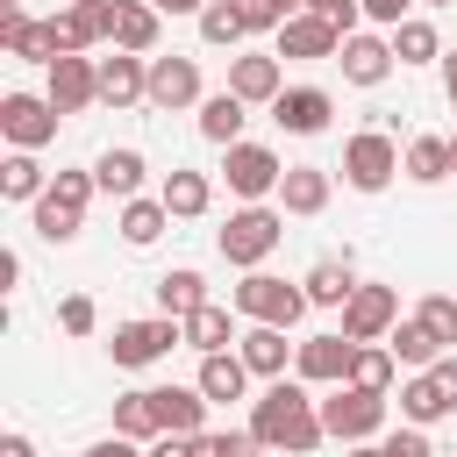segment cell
Here are the masks:
<instances>
[{"instance_id": "cell-1", "label": "cell", "mask_w": 457, "mask_h": 457, "mask_svg": "<svg viewBox=\"0 0 457 457\" xmlns=\"http://www.w3.org/2000/svg\"><path fill=\"white\" fill-rule=\"evenodd\" d=\"M250 436H257L264 450H293V457L321 450L328 428H321V400L307 393V378H271V386L250 400Z\"/></svg>"}, {"instance_id": "cell-2", "label": "cell", "mask_w": 457, "mask_h": 457, "mask_svg": "<svg viewBox=\"0 0 457 457\" xmlns=\"http://www.w3.org/2000/svg\"><path fill=\"white\" fill-rule=\"evenodd\" d=\"M278 236H286V207H236L221 228H214V250L236 264V271H264V257L278 250Z\"/></svg>"}, {"instance_id": "cell-3", "label": "cell", "mask_w": 457, "mask_h": 457, "mask_svg": "<svg viewBox=\"0 0 457 457\" xmlns=\"http://www.w3.org/2000/svg\"><path fill=\"white\" fill-rule=\"evenodd\" d=\"M228 307H236L243 321H264V328H300L307 286H300V278H278V271H243V286L228 293Z\"/></svg>"}, {"instance_id": "cell-4", "label": "cell", "mask_w": 457, "mask_h": 457, "mask_svg": "<svg viewBox=\"0 0 457 457\" xmlns=\"http://www.w3.org/2000/svg\"><path fill=\"white\" fill-rule=\"evenodd\" d=\"M93 193H100V179H93V171H57V179H50V193L36 200V236H43V243H79Z\"/></svg>"}, {"instance_id": "cell-5", "label": "cell", "mask_w": 457, "mask_h": 457, "mask_svg": "<svg viewBox=\"0 0 457 457\" xmlns=\"http://www.w3.org/2000/svg\"><path fill=\"white\" fill-rule=\"evenodd\" d=\"M386 393H364V386H328L321 393V428H328V443H378V428H386Z\"/></svg>"}, {"instance_id": "cell-6", "label": "cell", "mask_w": 457, "mask_h": 457, "mask_svg": "<svg viewBox=\"0 0 457 457\" xmlns=\"http://www.w3.org/2000/svg\"><path fill=\"white\" fill-rule=\"evenodd\" d=\"M393 179H400V143L386 129H357L343 143V186L350 193H386Z\"/></svg>"}, {"instance_id": "cell-7", "label": "cell", "mask_w": 457, "mask_h": 457, "mask_svg": "<svg viewBox=\"0 0 457 457\" xmlns=\"http://www.w3.org/2000/svg\"><path fill=\"white\" fill-rule=\"evenodd\" d=\"M221 179H228V193L243 200V207H257L264 193H278V179H286V164H278V150L271 143H236V150H221Z\"/></svg>"}, {"instance_id": "cell-8", "label": "cell", "mask_w": 457, "mask_h": 457, "mask_svg": "<svg viewBox=\"0 0 457 457\" xmlns=\"http://www.w3.org/2000/svg\"><path fill=\"white\" fill-rule=\"evenodd\" d=\"M179 343H186V328H179L171 314H150V321H114V343H107V357H114L121 371H143V364L171 357Z\"/></svg>"}, {"instance_id": "cell-9", "label": "cell", "mask_w": 457, "mask_h": 457, "mask_svg": "<svg viewBox=\"0 0 457 457\" xmlns=\"http://www.w3.org/2000/svg\"><path fill=\"white\" fill-rule=\"evenodd\" d=\"M57 107H50V93H7L0 100V136H7V150H43V143H57Z\"/></svg>"}, {"instance_id": "cell-10", "label": "cell", "mask_w": 457, "mask_h": 457, "mask_svg": "<svg viewBox=\"0 0 457 457\" xmlns=\"http://www.w3.org/2000/svg\"><path fill=\"white\" fill-rule=\"evenodd\" d=\"M393 328H400V293L357 278V293L343 300V336H350V343H386Z\"/></svg>"}, {"instance_id": "cell-11", "label": "cell", "mask_w": 457, "mask_h": 457, "mask_svg": "<svg viewBox=\"0 0 457 457\" xmlns=\"http://www.w3.org/2000/svg\"><path fill=\"white\" fill-rule=\"evenodd\" d=\"M350 364H357V343L343 328L336 336H307L293 350V378H307V386H350Z\"/></svg>"}, {"instance_id": "cell-12", "label": "cell", "mask_w": 457, "mask_h": 457, "mask_svg": "<svg viewBox=\"0 0 457 457\" xmlns=\"http://www.w3.org/2000/svg\"><path fill=\"white\" fill-rule=\"evenodd\" d=\"M271 50L293 57V64H336V57H343V29H328L321 14H293V21L271 36Z\"/></svg>"}, {"instance_id": "cell-13", "label": "cell", "mask_w": 457, "mask_h": 457, "mask_svg": "<svg viewBox=\"0 0 457 457\" xmlns=\"http://www.w3.org/2000/svg\"><path fill=\"white\" fill-rule=\"evenodd\" d=\"M228 93H236L243 107H271V100L286 93L278 50H243V57H228Z\"/></svg>"}, {"instance_id": "cell-14", "label": "cell", "mask_w": 457, "mask_h": 457, "mask_svg": "<svg viewBox=\"0 0 457 457\" xmlns=\"http://www.w3.org/2000/svg\"><path fill=\"white\" fill-rule=\"evenodd\" d=\"M207 93H200V57H150V107H164V114H186V107H200Z\"/></svg>"}, {"instance_id": "cell-15", "label": "cell", "mask_w": 457, "mask_h": 457, "mask_svg": "<svg viewBox=\"0 0 457 457\" xmlns=\"http://www.w3.org/2000/svg\"><path fill=\"white\" fill-rule=\"evenodd\" d=\"M271 121H278L286 136H321V129L336 121V93H328V86H286V93L271 100Z\"/></svg>"}, {"instance_id": "cell-16", "label": "cell", "mask_w": 457, "mask_h": 457, "mask_svg": "<svg viewBox=\"0 0 457 457\" xmlns=\"http://www.w3.org/2000/svg\"><path fill=\"white\" fill-rule=\"evenodd\" d=\"M50 21H57V50H64V57H86L93 43H107V36H114V0H93V7H57Z\"/></svg>"}, {"instance_id": "cell-17", "label": "cell", "mask_w": 457, "mask_h": 457, "mask_svg": "<svg viewBox=\"0 0 457 457\" xmlns=\"http://www.w3.org/2000/svg\"><path fill=\"white\" fill-rule=\"evenodd\" d=\"M336 64H343V79H350V86H386L400 57H393V36L357 29V36H343V57H336Z\"/></svg>"}, {"instance_id": "cell-18", "label": "cell", "mask_w": 457, "mask_h": 457, "mask_svg": "<svg viewBox=\"0 0 457 457\" xmlns=\"http://www.w3.org/2000/svg\"><path fill=\"white\" fill-rule=\"evenodd\" d=\"M43 93H50V107H57V114H86V107L100 100V64H93V57H57Z\"/></svg>"}, {"instance_id": "cell-19", "label": "cell", "mask_w": 457, "mask_h": 457, "mask_svg": "<svg viewBox=\"0 0 457 457\" xmlns=\"http://www.w3.org/2000/svg\"><path fill=\"white\" fill-rule=\"evenodd\" d=\"M328 200H336V171H328V164H286V179H278V207H286V214L314 221Z\"/></svg>"}, {"instance_id": "cell-20", "label": "cell", "mask_w": 457, "mask_h": 457, "mask_svg": "<svg viewBox=\"0 0 457 457\" xmlns=\"http://www.w3.org/2000/svg\"><path fill=\"white\" fill-rule=\"evenodd\" d=\"M0 43H7V57H21V64H57L64 50H57V21H36V14H0Z\"/></svg>"}, {"instance_id": "cell-21", "label": "cell", "mask_w": 457, "mask_h": 457, "mask_svg": "<svg viewBox=\"0 0 457 457\" xmlns=\"http://www.w3.org/2000/svg\"><path fill=\"white\" fill-rule=\"evenodd\" d=\"M136 100H150V57L129 50L100 57V107H136Z\"/></svg>"}, {"instance_id": "cell-22", "label": "cell", "mask_w": 457, "mask_h": 457, "mask_svg": "<svg viewBox=\"0 0 457 457\" xmlns=\"http://www.w3.org/2000/svg\"><path fill=\"white\" fill-rule=\"evenodd\" d=\"M93 179H100V193H114V200H143L150 157H143L136 143H114V150H100V157H93Z\"/></svg>"}, {"instance_id": "cell-23", "label": "cell", "mask_w": 457, "mask_h": 457, "mask_svg": "<svg viewBox=\"0 0 457 457\" xmlns=\"http://www.w3.org/2000/svg\"><path fill=\"white\" fill-rule=\"evenodd\" d=\"M293 350H300V343H286V328H264V321H250L243 343H236V357L250 364V378H286Z\"/></svg>"}, {"instance_id": "cell-24", "label": "cell", "mask_w": 457, "mask_h": 457, "mask_svg": "<svg viewBox=\"0 0 457 457\" xmlns=\"http://www.w3.org/2000/svg\"><path fill=\"white\" fill-rule=\"evenodd\" d=\"M157 200L171 207V221H200V214L214 207V179H207V171L171 164V171H164V186H157Z\"/></svg>"}, {"instance_id": "cell-25", "label": "cell", "mask_w": 457, "mask_h": 457, "mask_svg": "<svg viewBox=\"0 0 457 457\" xmlns=\"http://www.w3.org/2000/svg\"><path fill=\"white\" fill-rule=\"evenodd\" d=\"M443 414H457V407H450V393L436 386V371H407V378H400V421H407V428H436Z\"/></svg>"}, {"instance_id": "cell-26", "label": "cell", "mask_w": 457, "mask_h": 457, "mask_svg": "<svg viewBox=\"0 0 457 457\" xmlns=\"http://www.w3.org/2000/svg\"><path fill=\"white\" fill-rule=\"evenodd\" d=\"M157 393V421H164V436H207L200 421H207V393L200 386H150Z\"/></svg>"}, {"instance_id": "cell-27", "label": "cell", "mask_w": 457, "mask_h": 457, "mask_svg": "<svg viewBox=\"0 0 457 457\" xmlns=\"http://www.w3.org/2000/svg\"><path fill=\"white\" fill-rule=\"evenodd\" d=\"M157 29H164V14L150 7V0H114V50H129V57H150L157 50Z\"/></svg>"}, {"instance_id": "cell-28", "label": "cell", "mask_w": 457, "mask_h": 457, "mask_svg": "<svg viewBox=\"0 0 457 457\" xmlns=\"http://www.w3.org/2000/svg\"><path fill=\"white\" fill-rule=\"evenodd\" d=\"M243 121H250V107H243V100H236L228 86L200 100V136H207L214 150H236V143H243Z\"/></svg>"}, {"instance_id": "cell-29", "label": "cell", "mask_w": 457, "mask_h": 457, "mask_svg": "<svg viewBox=\"0 0 457 457\" xmlns=\"http://www.w3.org/2000/svg\"><path fill=\"white\" fill-rule=\"evenodd\" d=\"M179 328H186V350H200V357H214V350H228V343H243V336H236V307H221V300H207V307H200V314H186Z\"/></svg>"}, {"instance_id": "cell-30", "label": "cell", "mask_w": 457, "mask_h": 457, "mask_svg": "<svg viewBox=\"0 0 457 457\" xmlns=\"http://www.w3.org/2000/svg\"><path fill=\"white\" fill-rule=\"evenodd\" d=\"M114 436H129V443H157V436H164V421H157V393H150V386L114 393Z\"/></svg>"}, {"instance_id": "cell-31", "label": "cell", "mask_w": 457, "mask_h": 457, "mask_svg": "<svg viewBox=\"0 0 457 457\" xmlns=\"http://www.w3.org/2000/svg\"><path fill=\"white\" fill-rule=\"evenodd\" d=\"M400 171H407L414 186H443V179H450V136H407Z\"/></svg>"}, {"instance_id": "cell-32", "label": "cell", "mask_w": 457, "mask_h": 457, "mask_svg": "<svg viewBox=\"0 0 457 457\" xmlns=\"http://www.w3.org/2000/svg\"><path fill=\"white\" fill-rule=\"evenodd\" d=\"M50 179H57V171H43L36 150H7V164H0V193L21 200V207H36V200L50 193Z\"/></svg>"}, {"instance_id": "cell-33", "label": "cell", "mask_w": 457, "mask_h": 457, "mask_svg": "<svg viewBox=\"0 0 457 457\" xmlns=\"http://www.w3.org/2000/svg\"><path fill=\"white\" fill-rule=\"evenodd\" d=\"M300 286H307V307H336L343 314V300L357 293V271H350V257H321Z\"/></svg>"}, {"instance_id": "cell-34", "label": "cell", "mask_w": 457, "mask_h": 457, "mask_svg": "<svg viewBox=\"0 0 457 457\" xmlns=\"http://www.w3.org/2000/svg\"><path fill=\"white\" fill-rule=\"evenodd\" d=\"M200 307H207V278H200L193 264H179V271H164V278H157V314L186 321V314H200Z\"/></svg>"}, {"instance_id": "cell-35", "label": "cell", "mask_w": 457, "mask_h": 457, "mask_svg": "<svg viewBox=\"0 0 457 457\" xmlns=\"http://www.w3.org/2000/svg\"><path fill=\"white\" fill-rule=\"evenodd\" d=\"M207 400H243L250 393V364L236 357V350H214V357H200V378H193Z\"/></svg>"}, {"instance_id": "cell-36", "label": "cell", "mask_w": 457, "mask_h": 457, "mask_svg": "<svg viewBox=\"0 0 457 457\" xmlns=\"http://www.w3.org/2000/svg\"><path fill=\"white\" fill-rule=\"evenodd\" d=\"M164 228H171V207L164 200H121V243L129 250H150Z\"/></svg>"}, {"instance_id": "cell-37", "label": "cell", "mask_w": 457, "mask_h": 457, "mask_svg": "<svg viewBox=\"0 0 457 457\" xmlns=\"http://www.w3.org/2000/svg\"><path fill=\"white\" fill-rule=\"evenodd\" d=\"M386 350H393V357H400L407 371H428L436 357H450V350H443V343H436V336H428V328H421L414 314H407V321H400V328L386 336Z\"/></svg>"}, {"instance_id": "cell-38", "label": "cell", "mask_w": 457, "mask_h": 457, "mask_svg": "<svg viewBox=\"0 0 457 457\" xmlns=\"http://www.w3.org/2000/svg\"><path fill=\"white\" fill-rule=\"evenodd\" d=\"M393 57H400V64H443V36H436V21H421V14L400 21V29H393Z\"/></svg>"}, {"instance_id": "cell-39", "label": "cell", "mask_w": 457, "mask_h": 457, "mask_svg": "<svg viewBox=\"0 0 457 457\" xmlns=\"http://www.w3.org/2000/svg\"><path fill=\"white\" fill-rule=\"evenodd\" d=\"M393 371H400V357H393L386 343H357L350 386H364V393H386V400H393Z\"/></svg>"}, {"instance_id": "cell-40", "label": "cell", "mask_w": 457, "mask_h": 457, "mask_svg": "<svg viewBox=\"0 0 457 457\" xmlns=\"http://www.w3.org/2000/svg\"><path fill=\"white\" fill-rule=\"evenodd\" d=\"M250 29H243V14H236V0H207V14H200V43L207 50H236Z\"/></svg>"}, {"instance_id": "cell-41", "label": "cell", "mask_w": 457, "mask_h": 457, "mask_svg": "<svg viewBox=\"0 0 457 457\" xmlns=\"http://www.w3.org/2000/svg\"><path fill=\"white\" fill-rule=\"evenodd\" d=\"M414 321L443 343V350H457V300L450 293H421V307H414Z\"/></svg>"}, {"instance_id": "cell-42", "label": "cell", "mask_w": 457, "mask_h": 457, "mask_svg": "<svg viewBox=\"0 0 457 457\" xmlns=\"http://www.w3.org/2000/svg\"><path fill=\"white\" fill-rule=\"evenodd\" d=\"M193 457H264V443L250 428H214V436H193Z\"/></svg>"}, {"instance_id": "cell-43", "label": "cell", "mask_w": 457, "mask_h": 457, "mask_svg": "<svg viewBox=\"0 0 457 457\" xmlns=\"http://www.w3.org/2000/svg\"><path fill=\"white\" fill-rule=\"evenodd\" d=\"M57 328H64V336H93V328H100L93 293H64V300H57Z\"/></svg>"}, {"instance_id": "cell-44", "label": "cell", "mask_w": 457, "mask_h": 457, "mask_svg": "<svg viewBox=\"0 0 457 457\" xmlns=\"http://www.w3.org/2000/svg\"><path fill=\"white\" fill-rule=\"evenodd\" d=\"M300 14H321L328 29H343V36H357V21H364V0H307Z\"/></svg>"}, {"instance_id": "cell-45", "label": "cell", "mask_w": 457, "mask_h": 457, "mask_svg": "<svg viewBox=\"0 0 457 457\" xmlns=\"http://www.w3.org/2000/svg\"><path fill=\"white\" fill-rule=\"evenodd\" d=\"M236 14H243L250 36H278V29H286V14H278L271 0H236Z\"/></svg>"}, {"instance_id": "cell-46", "label": "cell", "mask_w": 457, "mask_h": 457, "mask_svg": "<svg viewBox=\"0 0 457 457\" xmlns=\"http://www.w3.org/2000/svg\"><path fill=\"white\" fill-rule=\"evenodd\" d=\"M378 450H386V457H436L428 428H393V436H378Z\"/></svg>"}, {"instance_id": "cell-47", "label": "cell", "mask_w": 457, "mask_h": 457, "mask_svg": "<svg viewBox=\"0 0 457 457\" xmlns=\"http://www.w3.org/2000/svg\"><path fill=\"white\" fill-rule=\"evenodd\" d=\"M414 7H421V0H364V21H378V29H400V21H414Z\"/></svg>"}, {"instance_id": "cell-48", "label": "cell", "mask_w": 457, "mask_h": 457, "mask_svg": "<svg viewBox=\"0 0 457 457\" xmlns=\"http://www.w3.org/2000/svg\"><path fill=\"white\" fill-rule=\"evenodd\" d=\"M86 457H150V450H143V443H129V436H100Z\"/></svg>"}, {"instance_id": "cell-49", "label": "cell", "mask_w": 457, "mask_h": 457, "mask_svg": "<svg viewBox=\"0 0 457 457\" xmlns=\"http://www.w3.org/2000/svg\"><path fill=\"white\" fill-rule=\"evenodd\" d=\"M428 371H436V386H443V393H450V407H457V350H450V357H436Z\"/></svg>"}, {"instance_id": "cell-50", "label": "cell", "mask_w": 457, "mask_h": 457, "mask_svg": "<svg viewBox=\"0 0 457 457\" xmlns=\"http://www.w3.org/2000/svg\"><path fill=\"white\" fill-rule=\"evenodd\" d=\"M21 286V250H0V293Z\"/></svg>"}, {"instance_id": "cell-51", "label": "cell", "mask_w": 457, "mask_h": 457, "mask_svg": "<svg viewBox=\"0 0 457 457\" xmlns=\"http://www.w3.org/2000/svg\"><path fill=\"white\" fill-rule=\"evenodd\" d=\"M150 457H193V436H157Z\"/></svg>"}, {"instance_id": "cell-52", "label": "cell", "mask_w": 457, "mask_h": 457, "mask_svg": "<svg viewBox=\"0 0 457 457\" xmlns=\"http://www.w3.org/2000/svg\"><path fill=\"white\" fill-rule=\"evenodd\" d=\"M0 457H36V443H29L21 428H7V436H0Z\"/></svg>"}, {"instance_id": "cell-53", "label": "cell", "mask_w": 457, "mask_h": 457, "mask_svg": "<svg viewBox=\"0 0 457 457\" xmlns=\"http://www.w3.org/2000/svg\"><path fill=\"white\" fill-rule=\"evenodd\" d=\"M150 7H157V14H193V21L207 14V0H150Z\"/></svg>"}, {"instance_id": "cell-54", "label": "cell", "mask_w": 457, "mask_h": 457, "mask_svg": "<svg viewBox=\"0 0 457 457\" xmlns=\"http://www.w3.org/2000/svg\"><path fill=\"white\" fill-rule=\"evenodd\" d=\"M443 93H450V107H457V50H443Z\"/></svg>"}, {"instance_id": "cell-55", "label": "cell", "mask_w": 457, "mask_h": 457, "mask_svg": "<svg viewBox=\"0 0 457 457\" xmlns=\"http://www.w3.org/2000/svg\"><path fill=\"white\" fill-rule=\"evenodd\" d=\"M343 457H386V450H378V443H350Z\"/></svg>"}, {"instance_id": "cell-56", "label": "cell", "mask_w": 457, "mask_h": 457, "mask_svg": "<svg viewBox=\"0 0 457 457\" xmlns=\"http://www.w3.org/2000/svg\"><path fill=\"white\" fill-rule=\"evenodd\" d=\"M271 7H278V14H286V21H293V14H300V7H307V0H271Z\"/></svg>"}, {"instance_id": "cell-57", "label": "cell", "mask_w": 457, "mask_h": 457, "mask_svg": "<svg viewBox=\"0 0 457 457\" xmlns=\"http://www.w3.org/2000/svg\"><path fill=\"white\" fill-rule=\"evenodd\" d=\"M0 14H21V0H0Z\"/></svg>"}, {"instance_id": "cell-58", "label": "cell", "mask_w": 457, "mask_h": 457, "mask_svg": "<svg viewBox=\"0 0 457 457\" xmlns=\"http://www.w3.org/2000/svg\"><path fill=\"white\" fill-rule=\"evenodd\" d=\"M450 179H457V136H450Z\"/></svg>"}, {"instance_id": "cell-59", "label": "cell", "mask_w": 457, "mask_h": 457, "mask_svg": "<svg viewBox=\"0 0 457 457\" xmlns=\"http://www.w3.org/2000/svg\"><path fill=\"white\" fill-rule=\"evenodd\" d=\"M57 7H93V0H57Z\"/></svg>"}, {"instance_id": "cell-60", "label": "cell", "mask_w": 457, "mask_h": 457, "mask_svg": "<svg viewBox=\"0 0 457 457\" xmlns=\"http://www.w3.org/2000/svg\"><path fill=\"white\" fill-rule=\"evenodd\" d=\"M421 7H450V0H421Z\"/></svg>"}]
</instances>
